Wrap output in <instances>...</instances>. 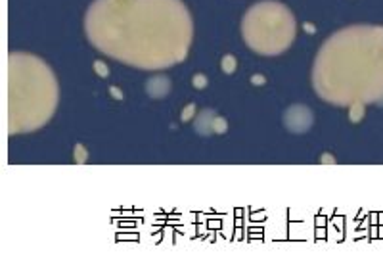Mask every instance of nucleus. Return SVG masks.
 <instances>
[{
  "instance_id": "nucleus-1",
  "label": "nucleus",
  "mask_w": 383,
  "mask_h": 255,
  "mask_svg": "<svg viewBox=\"0 0 383 255\" xmlns=\"http://www.w3.org/2000/svg\"><path fill=\"white\" fill-rule=\"evenodd\" d=\"M94 48L138 69L184 62L194 23L182 0H94L84 15Z\"/></svg>"
},
{
  "instance_id": "nucleus-8",
  "label": "nucleus",
  "mask_w": 383,
  "mask_h": 255,
  "mask_svg": "<svg viewBox=\"0 0 383 255\" xmlns=\"http://www.w3.org/2000/svg\"><path fill=\"white\" fill-rule=\"evenodd\" d=\"M221 67H223V71H225V73L230 75V73H234V71H236V67H238V60H236L232 54H226L225 58L221 60Z\"/></svg>"
},
{
  "instance_id": "nucleus-14",
  "label": "nucleus",
  "mask_w": 383,
  "mask_h": 255,
  "mask_svg": "<svg viewBox=\"0 0 383 255\" xmlns=\"http://www.w3.org/2000/svg\"><path fill=\"white\" fill-rule=\"evenodd\" d=\"M194 113H196V106H194V104H188V106L184 107V111H182V115H180V119L184 121V123H188V121L194 117Z\"/></svg>"
},
{
  "instance_id": "nucleus-11",
  "label": "nucleus",
  "mask_w": 383,
  "mask_h": 255,
  "mask_svg": "<svg viewBox=\"0 0 383 255\" xmlns=\"http://www.w3.org/2000/svg\"><path fill=\"white\" fill-rule=\"evenodd\" d=\"M86 158H88V156H86V148L77 144V146H75V161H77V163H84Z\"/></svg>"
},
{
  "instance_id": "nucleus-2",
  "label": "nucleus",
  "mask_w": 383,
  "mask_h": 255,
  "mask_svg": "<svg viewBox=\"0 0 383 255\" xmlns=\"http://www.w3.org/2000/svg\"><path fill=\"white\" fill-rule=\"evenodd\" d=\"M312 86L335 106L383 102V27L351 25L324 40Z\"/></svg>"
},
{
  "instance_id": "nucleus-12",
  "label": "nucleus",
  "mask_w": 383,
  "mask_h": 255,
  "mask_svg": "<svg viewBox=\"0 0 383 255\" xmlns=\"http://www.w3.org/2000/svg\"><path fill=\"white\" fill-rule=\"evenodd\" d=\"M207 77L203 75V73H198V75H194V86L198 88V90H201V88H205L207 86Z\"/></svg>"
},
{
  "instance_id": "nucleus-10",
  "label": "nucleus",
  "mask_w": 383,
  "mask_h": 255,
  "mask_svg": "<svg viewBox=\"0 0 383 255\" xmlns=\"http://www.w3.org/2000/svg\"><path fill=\"white\" fill-rule=\"evenodd\" d=\"M213 129H215V134H223L226 133V129H228V125H226V119L225 117H215V123H213Z\"/></svg>"
},
{
  "instance_id": "nucleus-7",
  "label": "nucleus",
  "mask_w": 383,
  "mask_h": 255,
  "mask_svg": "<svg viewBox=\"0 0 383 255\" xmlns=\"http://www.w3.org/2000/svg\"><path fill=\"white\" fill-rule=\"evenodd\" d=\"M215 117H217V113H215L213 109H203L198 117H196V121H194V129H196L201 136L215 134V129H213Z\"/></svg>"
},
{
  "instance_id": "nucleus-15",
  "label": "nucleus",
  "mask_w": 383,
  "mask_h": 255,
  "mask_svg": "<svg viewBox=\"0 0 383 255\" xmlns=\"http://www.w3.org/2000/svg\"><path fill=\"white\" fill-rule=\"evenodd\" d=\"M109 92H111V96H113V98H117V100H123V94H121V90L117 88V86H109Z\"/></svg>"
},
{
  "instance_id": "nucleus-17",
  "label": "nucleus",
  "mask_w": 383,
  "mask_h": 255,
  "mask_svg": "<svg viewBox=\"0 0 383 255\" xmlns=\"http://www.w3.org/2000/svg\"><path fill=\"white\" fill-rule=\"evenodd\" d=\"M251 83H253V85H264V77H263V75H253Z\"/></svg>"
},
{
  "instance_id": "nucleus-6",
  "label": "nucleus",
  "mask_w": 383,
  "mask_h": 255,
  "mask_svg": "<svg viewBox=\"0 0 383 255\" xmlns=\"http://www.w3.org/2000/svg\"><path fill=\"white\" fill-rule=\"evenodd\" d=\"M146 92L152 98H165L171 92V81H169V77H163V75L152 77L146 83Z\"/></svg>"
},
{
  "instance_id": "nucleus-16",
  "label": "nucleus",
  "mask_w": 383,
  "mask_h": 255,
  "mask_svg": "<svg viewBox=\"0 0 383 255\" xmlns=\"http://www.w3.org/2000/svg\"><path fill=\"white\" fill-rule=\"evenodd\" d=\"M303 29H305V31H306V33H308V35H312V33H316V27L312 25V23H308V21H306V23H303Z\"/></svg>"
},
{
  "instance_id": "nucleus-3",
  "label": "nucleus",
  "mask_w": 383,
  "mask_h": 255,
  "mask_svg": "<svg viewBox=\"0 0 383 255\" xmlns=\"http://www.w3.org/2000/svg\"><path fill=\"white\" fill-rule=\"evenodd\" d=\"M56 106L58 81L52 69L33 54H10L6 94L8 134L40 129L54 115Z\"/></svg>"
},
{
  "instance_id": "nucleus-5",
  "label": "nucleus",
  "mask_w": 383,
  "mask_h": 255,
  "mask_svg": "<svg viewBox=\"0 0 383 255\" xmlns=\"http://www.w3.org/2000/svg\"><path fill=\"white\" fill-rule=\"evenodd\" d=\"M312 123H314V115L303 104H295V106L288 107L284 113V125L291 133H305L312 127Z\"/></svg>"
},
{
  "instance_id": "nucleus-9",
  "label": "nucleus",
  "mask_w": 383,
  "mask_h": 255,
  "mask_svg": "<svg viewBox=\"0 0 383 255\" xmlns=\"http://www.w3.org/2000/svg\"><path fill=\"white\" fill-rule=\"evenodd\" d=\"M362 115H364V104H353L351 106V113H349V117L353 123H358V121L362 119Z\"/></svg>"
},
{
  "instance_id": "nucleus-13",
  "label": "nucleus",
  "mask_w": 383,
  "mask_h": 255,
  "mask_svg": "<svg viewBox=\"0 0 383 255\" xmlns=\"http://www.w3.org/2000/svg\"><path fill=\"white\" fill-rule=\"evenodd\" d=\"M94 71H96L100 77H107V75H109V69H107V66L104 64V62H100V60H98V62H94Z\"/></svg>"
},
{
  "instance_id": "nucleus-4",
  "label": "nucleus",
  "mask_w": 383,
  "mask_h": 255,
  "mask_svg": "<svg viewBox=\"0 0 383 255\" xmlns=\"http://www.w3.org/2000/svg\"><path fill=\"white\" fill-rule=\"evenodd\" d=\"M295 17L288 6L264 0L251 6L241 21V35L247 46L263 56L286 52L295 39Z\"/></svg>"
}]
</instances>
